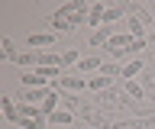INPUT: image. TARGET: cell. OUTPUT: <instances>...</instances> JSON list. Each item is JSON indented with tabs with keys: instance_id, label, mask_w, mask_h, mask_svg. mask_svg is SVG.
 <instances>
[{
	"instance_id": "1",
	"label": "cell",
	"mask_w": 155,
	"mask_h": 129,
	"mask_svg": "<svg viewBox=\"0 0 155 129\" xmlns=\"http://www.w3.org/2000/svg\"><path fill=\"white\" fill-rule=\"evenodd\" d=\"M78 113H81V119H84L91 129H113V119H110V113H104L100 107H91V103H84Z\"/></svg>"
},
{
	"instance_id": "2",
	"label": "cell",
	"mask_w": 155,
	"mask_h": 129,
	"mask_svg": "<svg viewBox=\"0 0 155 129\" xmlns=\"http://www.w3.org/2000/svg\"><path fill=\"white\" fill-rule=\"evenodd\" d=\"M129 45H133V36H129V32H116L113 39L104 45V52H110L113 58H126V49H129Z\"/></svg>"
},
{
	"instance_id": "3",
	"label": "cell",
	"mask_w": 155,
	"mask_h": 129,
	"mask_svg": "<svg viewBox=\"0 0 155 129\" xmlns=\"http://www.w3.org/2000/svg\"><path fill=\"white\" fill-rule=\"evenodd\" d=\"M94 107H100L104 113H110V110L123 107V97H120L113 87H110V90H100V94H97V103H94Z\"/></svg>"
},
{
	"instance_id": "4",
	"label": "cell",
	"mask_w": 155,
	"mask_h": 129,
	"mask_svg": "<svg viewBox=\"0 0 155 129\" xmlns=\"http://www.w3.org/2000/svg\"><path fill=\"white\" fill-rule=\"evenodd\" d=\"M55 87H61L65 94H78V90H84V87H87V78H81L78 71H74V74H61V81H58Z\"/></svg>"
},
{
	"instance_id": "5",
	"label": "cell",
	"mask_w": 155,
	"mask_h": 129,
	"mask_svg": "<svg viewBox=\"0 0 155 129\" xmlns=\"http://www.w3.org/2000/svg\"><path fill=\"white\" fill-rule=\"evenodd\" d=\"M126 16H129V20H136V23H142V26H149V29L155 26V20L149 16V10H145V7H139V3H126Z\"/></svg>"
},
{
	"instance_id": "6",
	"label": "cell",
	"mask_w": 155,
	"mask_h": 129,
	"mask_svg": "<svg viewBox=\"0 0 155 129\" xmlns=\"http://www.w3.org/2000/svg\"><path fill=\"white\" fill-rule=\"evenodd\" d=\"M29 45L32 49H52L55 45V32H32L29 36Z\"/></svg>"
},
{
	"instance_id": "7",
	"label": "cell",
	"mask_w": 155,
	"mask_h": 129,
	"mask_svg": "<svg viewBox=\"0 0 155 129\" xmlns=\"http://www.w3.org/2000/svg\"><path fill=\"white\" fill-rule=\"evenodd\" d=\"M0 110H3V116L10 119V123H19V107L13 97H0Z\"/></svg>"
},
{
	"instance_id": "8",
	"label": "cell",
	"mask_w": 155,
	"mask_h": 129,
	"mask_svg": "<svg viewBox=\"0 0 155 129\" xmlns=\"http://www.w3.org/2000/svg\"><path fill=\"white\" fill-rule=\"evenodd\" d=\"M104 13H107V3H94V7H91V13H87V26H97V29H100Z\"/></svg>"
},
{
	"instance_id": "9",
	"label": "cell",
	"mask_w": 155,
	"mask_h": 129,
	"mask_svg": "<svg viewBox=\"0 0 155 129\" xmlns=\"http://www.w3.org/2000/svg\"><path fill=\"white\" fill-rule=\"evenodd\" d=\"M110 39H113L110 26H100V29H94V32H91V45H94V49H97V45H107Z\"/></svg>"
},
{
	"instance_id": "10",
	"label": "cell",
	"mask_w": 155,
	"mask_h": 129,
	"mask_svg": "<svg viewBox=\"0 0 155 129\" xmlns=\"http://www.w3.org/2000/svg\"><path fill=\"white\" fill-rule=\"evenodd\" d=\"M29 87H48V84L39 78V71H23V90H29Z\"/></svg>"
},
{
	"instance_id": "11",
	"label": "cell",
	"mask_w": 155,
	"mask_h": 129,
	"mask_svg": "<svg viewBox=\"0 0 155 129\" xmlns=\"http://www.w3.org/2000/svg\"><path fill=\"white\" fill-rule=\"evenodd\" d=\"M100 68H104V61L97 58V55H87V58L78 61V71H81V74H84V71H100Z\"/></svg>"
},
{
	"instance_id": "12",
	"label": "cell",
	"mask_w": 155,
	"mask_h": 129,
	"mask_svg": "<svg viewBox=\"0 0 155 129\" xmlns=\"http://www.w3.org/2000/svg\"><path fill=\"white\" fill-rule=\"evenodd\" d=\"M48 123H55V126H68V123H74V113H71V110H55V113L48 116Z\"/></svg>"
},
{
	"instance_id": "13",
	"label": "cell",
	"mask_w": 155,
	"mask_h": 129,
	"mask_svg": "<svg viewBox=\"0 0 155 129\" xmlns=\"http://www.w3.org/2000/svg\"><path fill=\"white\" fill-rule=\"evenodd\" d=\"M87 87H91V90H97V94H100V90H110V78H104V74L97 71L94 78H87Z\"/></svg>"
},
{
	"instance_id": "14",
	"label": "cell",
	"mask_w": 155,
	"mask_h": 129,
	"mask_svg": "<svg viewBox=\"0 0 155 129\" xmlns=\"http://www.w3.org/2000/svg\"><path fill=\"white\" fill-rule=\"evenodd\" d=\"M142 68H145L142 61H139V58H133L129 65H123V78H126V81H136V74H142Z\"/></svg>"
},
{
	"instance_id": "15",
	"label": "cell",
	"mask_w": 155,
	"mask_h": 129,
	"mask_svg": "<svg viewBox=\"0 0 155 129\" xmlns=\"http://www.w3.org/2000/svg\"><path fill=\"white\" fill-rule=\"evenodd\" d=\"M16 65H23V68H39V55H32V52H19L16 55Z\"/></svg>"
},
{
	"instance_id": "16",
	"label": "cell",
	"mask_w": 155,
	"mask_h": 129,
	"mask_svg": "<svg viewBox=\"0 0 155 129\" xmlns=\"http://www.w3.org/2000/svg\"><path fill=\"white\" fill-rule=\"evenodd\" d=\"M126 97H133V100H142V97H145V87L139 84V81H126Z\"/></svg>"
},
{
	"instance_id": "17",
	"label": "cell",
	"mask_w": 155,
	"mask_h": 129,
	"mask_svg": "<svg viewBox=\"0 0 155 129\" xmlns=\"http://www.w3.org/2000/svg\"><path fill=\"white\" fill-rule=\"evenodd\" d=\"M100 74H104V78H110V81H113L116 74L123 78V65H116V61H107L104 68H100Z\"/></svg>"
},
{
	"instance_id": "18",
	"label": "cell",
	"mask_w": 155,
	"mask_h": 129,
	"mask_svg": "<svg viewBox=\"0 0 155 129\" xmlns=\"http://www.w3.org/2000/svg\"><path fill=\"white\" fill-rule=\"evenodd\" d=\"M0 49H3L0 55H3L7 61H16V55H19V52H16V45H13L10 39H0Z\"/></svg>"
},
{
	"instance_id": "19",
	"label": "cell",
	"mask_w": 155,
	"mask_h": 129,
	"mask_svg": "<svg viewBox=\"0 0 155 129\" xmlns=\"http://www.w3.org/2000/svg\"><path fill=\"white\" fill-rule=\"evenodd\" d=\"M78 49H68V52H61V68H68V65H78Z\"/></svg>"
},
{
	"instance_id": "20",
	"label": "cell",
	"mask_w": 155,
	"mask_h": 129,
	"mask_svg": "<svg viewBox=\"0 0 155 129\" xmlns=\"http://www.w3.org/2000/svg\"><path fill=\"white\" fill-rule=\"evenodd\" d=\"M45 123H48V119H23L19 126H23V129H45Z\"/></svg>"
},
{
	"instance_id": "21",
	"label": "cell",
	"mask_w": 155,
	"mask_h": 129,
	"mask_svg": "<svg viewBox=\"0 0 155 129\" xmlns=\"http://www.w3.org/2000/svg\"><path fill=\"white\" fill-rule=\"evenodd\" d=\"M145 42H149V39H133V45L126 49V55H136V52H142V49H145Z\"/></svg>"
},
{
	"instance_id": "22",
	"label": "cell",
	"mask_w": 155,
	"mask_h": 129,
	"mask_svg": "<svg viewBox=\"0 0 155 129\" xmlns=\"http://www.w3.org/2000/svg\"><path fill=\"white\" fill-rule=\"evenodd\" d=\"M149 39H155V26H152V29H149Z\"/></svg>"
}]
</instances>
